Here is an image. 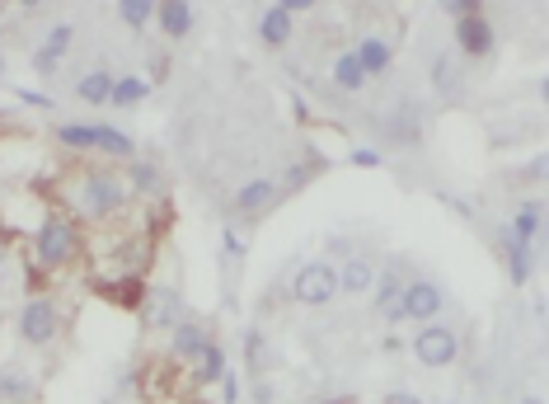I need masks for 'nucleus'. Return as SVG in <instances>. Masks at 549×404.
I'll return each mask as SVG.
<instances>
[{
	"instance_id": "20e7f679",
	"label": "nucleus",
	"mask_w": 549,
	"mask_h": 404,
	"mask_svg": "<svg viewBox=\"0 0 549 404\" xmlns=\"http://www.w3.org/2000/svg\"><path fill=\"white\" fill-rule=\"evenodd\" d=\"M338 296V264H324V259H315V264H305L296 278H291V301L296 306H329Z\"/></svg>"
},
{
	"instance_id": "aec40b11",
	"label": "nucleus",
	"mask_w": 549,
	"mask_h": 404,
	"mask_svg": "<svg viewBox=\"0 0 549 404\" xmlns=\"http://www.w3.org/2000/svg\"><path fill=\"white\" fill-rule=\"evenodd\" d=\"M432 85H437V94H456L460 90L456 57H432Z\"/></svg>"
},
{
	"instance_id": "a878e982",
	"label": "nucleus",
	"mask_w": 549,
	"mask_h": 404,
	"mask_svg": "<svg viewBox=\"0 0 549 404\" xmlns=\"http://www.w3.org/2000/svg\"><path fill=\"white\" fill-rule=\"evenodd\" d=\"M507 249H512V278L526 282V278H531V245H521V240L507 235Z\"/></svg>"
},
{
	"instance_id": "0eeeda50",
	"label": "nucleus",
	"mask_w": 549,
	"mask_h": 404,
	"mask_svg": "<svg viewBox=\"0 0 549 404\" xmlns=\"http://www.w3.org/2000/svg\"><path fill=\"white\" fill-rule=\"evenodd\" d=\"M456 43L465 57H488L498 47V33H493L488 15H465V19H456Z\"/></svg>"
},
{
	"instance_id": "393cba45",
	"label": "nucleus",
	"mask_w": 549,
	"mask_h": 404,
	"mask_svg": "<svg viewBox=\"0 0 549 404\" xmlns=\"http://www.w3.org/2000/svg\"><path fill=\"white\" fill-rule=\"evenodd\" d=\"M0 400H33V381L19 372H0Z\"/></svg>"
},
{
	"instance_id": "6ab92c4d",
	"label": "nucleus",
	"mask_w": 549,
	"mask_h": 404,
	"mask_svg": "<svg viewBox=\"0 0 549 404\" xmlns=\"http://www.w3.org/2000/svg\"><path fill=\"white\" fill-rule=\"evenodd\" d=\"M76 94L85 104H108V94H113V76L108 71H90V76H80Z\"/></svg>"
},
{
	"instance_id": "c85d7f7f",
	"label": "nucleus",
	"mask_w": 549,
	"mask_h": 404,
	"mask_svg": "<svg viewBox=\"0 0 549 404\" xmlns=\"http://www.w3.org/2000/svg\"><path fill=\"white\" fill-rule=\"evenodd\" d=\"M446 10H451L456 19H465V15H484V5H479V0H446Z\"/></svg>"
},
{
	"instance_id": "f8f14e48",
	"label": "nucleus",
	"mask_w": 549,
	"mask_h": 404,
	"mask_svg": "<svg viewBox=\"0 0 549 404\" xmlns=\"http://www.w3.org/2000/svg\"><path fill=\"white\" fill-rule=\"evenodd\" d=\"M71 43H76V29H71V24H57V29L47 33V43L33 52V66H38V71H52V66L71 52Z\"/></svg>"
},
{
	"instance_id": "4468645a",
	"label": "nucleus",
	"mask_w": 549,
	"mask_h": 404,
	"mask_svg": "<svg viewBox=\"0 0 549 404\" xmlns=\"http://www.w3.org/2000/svg\"><path fill=\"white\" fill-rule=\"evenodd\" d=\"M540 226H545V207H540V202H521L517 217H512V240L535 245V240H540Z\"/></svg>"
},
{
	"instance_id": "dca6fc26",
	"label": "nucleus",
	"mask_w": 549,
	"mask_h": 404,
	"mask_svg": "<svg viewBox=\"0 0 549 404\" xmlns=\"http://www.w3.org/2000/svg\"><path fill=\"white\" fill-rule=\"evenodd\" d=\"M94 151H104V156H118V160L137 156V146H132V137H127V132H118V127H108V123H99V127H94Z\"/></svg>"
},
{
	"instance_id": "f03ea898",
	"label": "nucleus",
	"mask_w": 549,
	"mask_h": 404,
	"mask_svg": "<svg viewBox=\"0 0 549 404\" xmlns=\"http://www.w3.org/2000/svg\"><path fill=\"white\" fill-rule=\"evenodd\" d=\"M127 179L113 170H85V179H80V207H85V217L94 221H113L127 207Z\"/></svg>"
},
{
	"instance_id": "473e14b6",
	"label": "nucleus",
	"mask_w": 549,
	"mask_h": 404,
	"mask_svg": "<svg viewBox=\"0 0 549 404\" xmlns=\"http://www.w3.org/2000/svg\"><path fill=\"white\" fill-rule=\"evenodd\" d=\"M521 404H545V400H540V395H531V400H521Z\"/></svg>"
},
{
	"instance_id": "b1692460",
	"label": "nucleus",
	"mask_w": 549,
	"mask_h": 404,
	"mask_svg": "<svg viewBox=\"0 0 549 404\" xmlns=\"http://www.w3.org/2000/svg\"><path fill=\"white\" fill-rule=\"evenodd\" d=\"M57 141L66 151H94V127L90 123H66V127H57Z\"/></svg>"
},
{
	"instance_id": "1a4fd4ad",
	"label": "nucleus",
	"mask_w": 549,
	"mask_h": 404,
	"mask_svg": "<svg viewBox=\"0 0 549 404\" xmlns=\"http://www.w3.org/2000/svg\"><path fill=\"white\" fill-rule=\"evenodd\" d=\"M207 343H212V334H207V329L193 325V320H179V325H174V334H169V353H174L179 362H198Z\"/></svg>"
},
{
	"instance_id": "f257e3e1",
	"label": "nucleus",
	"mask_w": 549,
	"mask_h": 404,
	"mask_svg": "<svg viewBox=\"0 0 549 404\" xmlns=\"http://www.w3.org/2000/svg\"><path fill=\"white\" fill-rule=\"evenodd\" d=\"M33 254H38V268H47V273H66V268H76L80 254H85L80 226L66 217V212H52V217L38 226V235H33Z\"/></svg>"
},
{
	"instance_id": "7ed1b4c3",
	"label": "nucleus",
	"mask_w": 549,
	"mask_h": 404,
	"mask_svg": "<svg viewBox=\"0 0 549 404\" xmlns=\"http://www.w3.org/2000/svg\"><path fill=\"white\" fill-rule=\"evenodd\" d=\"M61 334V311L52 296H29L24 306H19V339L29 343V348H47V343Z\"/></svg>"
},
{
	"instance_id": "9d476101",
	"label": "nucleus",
	"mask_w": 549,
	"mask_h": 404,
	"mask_svg": "<svg viewBox=\"0 0 549 404\" xmlns=\"http://www.w3.org/2000/svg\"><path fill=\"white\" fill-rule=\"evenodd\" d=\"M338 292L371 296L376 292V264H371V259H348V264H338Z\"/></svg>"
},
{
	"instance_id": "c756f323",
	"label": "nucleus",
	"mask_w": 549,
	"mask_h": 404,
	"mask_svg": "<svg viewBox=\"0 0 549 404\" xmlns=\"http://www.w3.org/2000/svg\"><path fill=\"white\" fill-rule=\"evenodd\" d=\"M352 165H362V170H376V165H381V156H376V151H352Z\"/></svg>"
},
{
	"instance_id": "2f4dec72",
	"label": "nucleus",
	"mask_w": 549,
	"mask_h": 404,
	"mask_svg": "<svg viewBox=\"0 0 549 404\" xmlns=\"http://www.w3.org/2000/svg\"><path fill=\"white\" fill-rule=\"evenodd\" d=\"M10 278V249H5V240H0V282Z\"/></svg>"
},
{
	"instance_id": "39448f33",
	"label": "nucleus",
	"mask_w": 549,
	"mask_h": 404,
	"mask_svg": "<svg viewBox=\"0 0 549 404\" xmlns=\"http://www.w3.org/2000/svg\"><path fill=\"white\" fill-rule=\"evenodd\" d=\"M446 306V296L437 282H427V278H413L404 292H399L395 301V315L399 320H418V325H437V315H442Z\"/></svg>"
},
{
	"instance_id": "423d86ee",
	"label": "nucleus",
	"mask_w": 549,
	"mask_h": 404,
	"mask_svg": "<svg viewBox=\"0 0 549 404\" xmlns=\"http://www.w3.org/2000/svg\"><path fill=\"white\" fill-rule=\"evenodd\" d=\"M413 358L423 362V367H451V362L460 358V334L446 325H423L418 334H413Z\"/></svg>"
},
{
	"instance_id": "5701e85b",
	"label": "nucleus",
	"mask_w": 549,
	"mask_h": 404,
	"mask_svg": "<svg viewBox=\"0 0 549 404\" xmlns=\"http://www.w3.org/2000/svg\"><path fill=\"white\" fill-rule=\"evenodd\" d=\"M118 19L127 24V29H146V24L155 19V0H122Z\"/></svg>"
},
{
	"instance_id": "ddd939ff",
	"label": "nucleus",
	"mask_w": 549,
	"mask_h": 404,
	"mask_svg": "<svg viewBox=\"0 0 549 404\" xmlns=\"http://www.w3.org/2000/svg\"><path fill=\"white\" fill-rule=\"evenodd\" d=\"M352 57H357V66H362L366 80L390 71V43H385V38H362V43L352 47Z\"/></svg>"
},
{
	"instance_id": "7c9ffc66",
	"label": "nucleus",
	"mask_w": 549,
	"mask_h": 404,
	"mask_svg": "<svg viewBox=\"0 0 549 404\" xmlns=\"http://www.w3.org/2000/svg\"><path fill=\"white\" fill-rule=\"evenodd\" d=\"M385 404H423L418 395H409V390H395V395H385Z\"/></svg>"
},
{
	"instance_id": "a211bd4d",
	"label": "nucleus",
	"mask_w": 549,
	"mask_h": 404,
	"mask_svg": "<svg viewBox=\"0 0 549 404\" xmlns=\"http://www.w3.org/2000/svg\"><path fill=\"white\" fill-rule=\"evenodd\" d=\"M146 80L141 76H113V94H108V104H118V109H132V104H141L146 99Z\"/></svg>"
},
{
	"instance_id": "6e6552de",
	"label": "nucleus",
	"mask_w": 549,
	"mask_h": 404,
	"mask_svg": "<svg viewBox=\"0 0 549 404\" xmlns=\"http://www.w3.org/2000/svg\"><path fill=\"white\" fill-rule=\"evenodd\" d=\"M291 29H296V15L287 10V0H277L259 15V38L268 47H287L291 43Z\"/></svg>"
},
{
	"instance_id": "cd10ccee",
	"label": "nucleus",
	"mask_w": 549,
	"mask_h": 404,
	"mask_svg": "<svg viewBox=\"0 0 549 404\" xmlns=\"http://www.w3.org/2000/svg\"><path fill=\"white\" fill-rule=\"evenodd\" d=\"M399 292H404V287H399V282H395V273H390V278H385V287H381V292H376V311H390V315H395Z\"/></svg>"
},
{
	"instance_id": "4be33fe9",
	"label": "nucleus",
	"mask_w": 549,
	"mask_h": 404,
	"mask_svg": "<svg viewBox=\"0 0 549 404\" xmlns=\"http://www.w3.org/2000/svg\"><path fill=\"white\" fill-rule=\"evenodd\" d=\"M151 325H179V296L174 292H151Z\"/></svg>"
},
{
	"instance_id": "2eb2a0df",
	"label": "nucleus",
	"mask_w": 549,
	"mask_h": 404,
	"mask_svg": "<svg viewBox=\"0 0 549 404\" xmlns=\"http://www.w3.org/2000/svg\"><path fill=\"white\" fill-rule=\"evenodd\" d=\"M221 376H226V348L212 339L202 348V358L193 362V381H198V386H216Z\"/></svg>"
},
{
	"instance_id": "f3484780",
	"label": "nucleus",
	"mask_w": 549,
	"mask_h": 404,
	"mask_svg": "<svg viewBox=\"0 0 549 404\" xmlns=\"http://www.w3.org/2000/svg\"><path fill=\"white\" fill-rule=\"evenodd\" d=\"M273 198H277V184L273 179H249V184L240 188V212H263V207H273Z\"/></svg>"
},
{
	"instance_id": "9b49d317",
	"label": "nucleus",
	"mask_w": 549,
	"mask_h": 404,
	"mask_svg": "<svg viewBox=\"0 0 549 404\" xmlns=\"http://www.w3.org/2000/svg\"><path fill=\"white\" fill-rule=\"evenodd\" d=\"M155 24L165 29V38L179 43L183 33L193 29V5L188 0H155Z\"/></svg>"
},
{
	"instance_id": "412c9836",
	"label": "nucleus",
	"mask_w": 549,
	"mask_h": 404,
	"mask_svg": "<svg viewBox=\"0 0 549 404\" xmlns=\"http://www.w3.org/2000/svg\"><path fill=\"white\" fill-rule=\"evenodd\" d=\"M334 85L338 90H362L366 85V76H362V66H357V57H352V52H343V57H338L334 62Z\"/></svg>"
},
{
	"instance_id": "bb28decb",
	"label": "nucleus",
	"mask_w": 549,
	"mask_h": 404,
	"mask_svg": "<svg viewBox=\"0 0 549 404\" xmlns=\"http://www.w3.org/2000/svg\"><path fill=\"white\" fill-rule=\"evenodd\" d=\"M132 188H137V193H155V188H160V174H155V165L137 160V165H132Z\"/></svg>"
}]
</instances>
